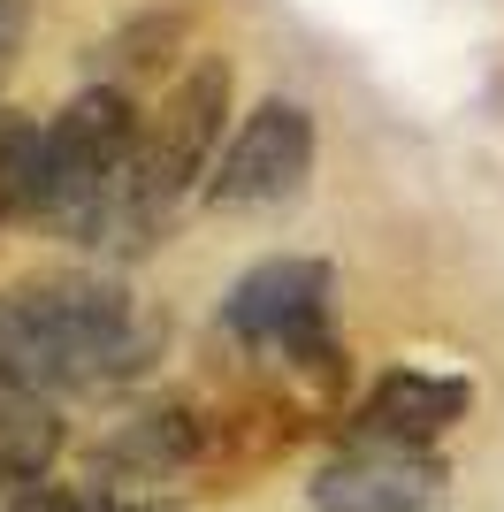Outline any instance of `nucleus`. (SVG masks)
I'll use <instances>...</instances> for the list:
<instances>
[{
  "instance_id": "obj_1",
  "label": "nucleus",
  "mask_w": 504,
  "mask_h": 512,
  "mask_svg": "<svg viewBox=\"0 0 504 512\" xmlns=\"http://www.w3.org/2000/svg\"><path fill=\"white\" fill-rule=\"evenodd\" d=\"M161 352V321L107 276H31L0 291V375L23 390H115Z\"/></svg>"
},
{
  "instance_id": "obj_2",
  "label": "nucleus",
  "mask_w": 504,
  "mask_h": 512,
  "mask_svg": "<svg viewBox=\"0 0 504 512\" xmlns=\"http://www.w3.org/2000/svg\"><path fill=\"white\" fill-rule=\"evenodd\" d=\"M130 153H138V107L123 92H77L39 130V176H31V222L62 230L69 245L123 253V199Z\"/></svg>"
},
{
  "instance_id": "obj_3",
  "label": "nucleus",
  "mask_w": 504,
  "mask_h": 512,
  "mask_svg": "<svg viewBox=\"0 0 504 512\" xmlns=\"http://www.w3.org/2000/svg\"><path fill=\"white\" fill-rule=\"evenodd\" d=\"M230 115V62H191L161 100L138 115V153H130V199H123V253H138L184 199L191 176H214L207 153Z\"/></svg>"
},
{
  "instance_id": "obj_4",
  "label": "nucleus",
  "mask_w": 504,
  "mask_h": 512,
  "mask_svg": "<svg viewBox=\"0 0 504 512\" xmlns=\"http://www.w3.org/2000/svg\"><path fill=\"white\" fill-rule=\"evenodd\" d=\"M329 291L336 276L321 260H260L252 276H237V291L222 299V329L268 367H314L336 375L329 344Z\"/></svg>"
},
{
  "instance_id": "obj_5",
  "label": "nucleus",
  "mask_w": 504,
  "mask_h": 512,
  "mask_svg": "<svg viewBox=\"0 0 504 512\" xmlns=\"http://www.w3.org/2000/svg\"><path fill=\"white\" fill-rule=\"evenodd\" d=\"M306 176H314V115L298 100H260L237 123V138L222 146V161L207 176V199L230 214H260V207L298 199Z\"/></svg>"
},
{
  "instance_id": "obj_6",
  "label": "nucleus",
  "mask_w": 504,
  "mask_h": 512,
  "mask_svg": "<svg viewBox=\"0 0 504 512\" xmlns=\"http://www.w3.org/2000/svg\"><path fill=\"white\" fill-rule=\"evenodd\" d=\"M443 490V459L428 444H390V436H359L314 474L321 512H420Z\"/></svg>"
},
{
  "instance_id": "obj_7",
  "label": "nucleus",
  "mask_w": 504,
  "mask_h": 512,
  "mask_svg": "<svg viewBox=\"0 0 504 512\" xmlns=\"http://www.w3.org/2000/svg\"><path fill=\"white\" fill-rule=\"evenodd\" d=\"M474 390L459 375H420V367H398L367 390L359 406V436H390V444H436L451 421H466Z\"/></svg>"
},
{
  "instance_id": "obj_8",
  "label": "nucleus",
  "mask_w": 504,
  "mask_h": 512,
  "mask_svg": "<svg viewBox=\"0 0 504 512\" xmlns=\"http://www.w3.org/2000/svg\"><path fill=\"white\" fill-rule=\"evenodd\" d=\"M54 459H62V413H54V398L0 375V490H39Z\"/></svg>"
},
{
  "instance_id": "obj_9",
  "label": "nucleus",
  "mask_w": 504,
  "mask_h": 512,
  "mask_svg": "<svg viewBox=\"0 0 504 512\" xmlns=\"http://www.w3.org/2000/svg\"><path fill=\"white\" fill-rule=\"evenodd\" d=\"M199 451V428H191V413H138V421H123V436L92 459V474H138V482H161V474H176Z\"/></svg>"
},
{
  "instance_id": "obj_10",
  "label": "nucleus",
  "mask_w": 504,
  "mask_h": 512,
  "mask_svg": "<svg viewBox=\"0 0 504 512\" xmlns=\"http://www.w3.org/2000/svg\"><path fill=\"white\" fill-rule=\"evenodd\" d=\"M31 176H39V123L0 107V222L31 214Z\"/></svg>"
},
{
  "instance_id": "obj_11",
  "label": "nucleus",
  "mask_w": 504,
  "mask_h": 512,
  "mask_svg": "<svg viewBox=\"0 0 504 512\" xmlns=\"http://www.w3.org/2000/svg\"><path fill=\"white\" fill-rule=\"evenodd\" d=\"M8 512H123L107 490H23Z\"/></svg>"
},
{
  "instance_id": "obj_12",
  "label": "nucleus",
  "mask_w": 504,
  "mask_h": 512,
  "mask_svg": "<svg viewBox=\"0 0 504 512\" xmlns=\"http://www.w3.org/2000/svg\"><path fill=\"white\" fill-rule=\"evenodd\" d=\"M23 23H31V8L0 0V77H8V62H16V46H23Z\"/></svg>"
}]
</instances>
